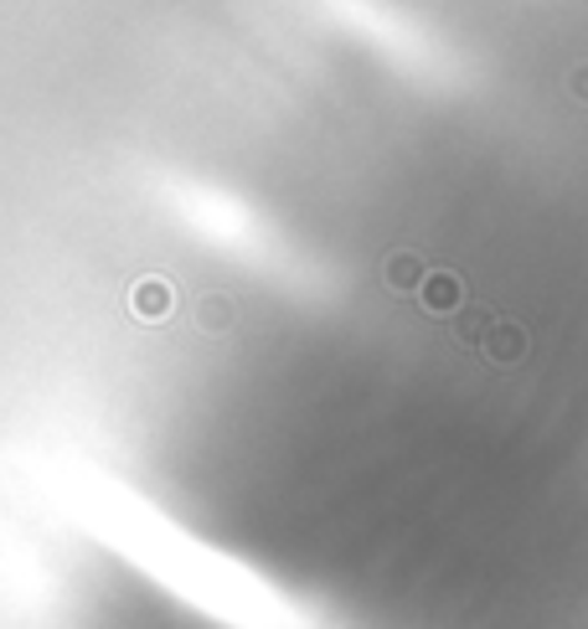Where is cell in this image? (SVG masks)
Here are the masks:
<instances>
[{
  "label": "cell",
  "instance_id": "cell-1",
  "mask_svg": "<svg viewBox=\"0 0 588 629\" xmlns=\"http://www.w3.org/2000/svg\"><path fill=\"white\" fill-rule=\"evenodd\" d=\"M476 346H480V356H486L496 372H511V366L527 362V331H521L517 321H490L486 336H480Z\"/></svg>",
  "mask_w": 588,
  "mask_h": 629
},
{
  "label": "cell",
  "instance_id": "cell-4",
  "mask_svg": "<svg viewBox=\"0 0 588 629\" xmlns=\"http://www.w3.org/2000/svg\"><path fill=\"white\" fill-rule=\"evenodd\" d=\"M382 279H388L392 294H413L419 289V279H423V258L419 253H408V248L388 253V258H382Z\"/></svg>",
  "mask_w": 588,
  "mask_h": 629
},
{
  "label": "cell",
  "instance_id": "cell-7",
  "mask_svg": "<svg viewBox=\"0 0 588 629\" xmlns=\"http://www.w3.org/2000/svg\"><path fill=\"white\" fill-rule=\"evenodd\" d=\"M568 94H574V98H584V104H588V62H584V68H574V72H568Z\"/></svg>",
  "mask_w": 588,
  "mask_h": 629
},
{
  "label": "cell",
  "instance_id": "cell-3",
  "mask_svg": "<svg viewBox=\"0 0 588 629\" xmlns=\"http://www.w3.org/2000/svg\"><path fill=\"white\" fill-rule=\"evenodd\" d=\"M170 305H176V294H170L166 279H140L129 289V309H135L145 325H160L170 315Z\"/></svg>",
  "mask_w": 588,
  "mask_h": 629
},
{
  "label": "cell",
  "instance_id": "cell-6",
  "mask_svg": "<svg viewBox=\"0 0 588 629\" xmlns=\"http://www.w3.org/2000/svg\"><path fill=\"white\" fill-rule=\"evenodd\" d=\"M454 315H460V321H454V331H460L464 346H476V341L486 336V325L496 321V315H490L486 305H464V299H460V309H454Z\"/></svg>",
  "mask_w": 588,
  "mask_h": 629
},
{
  "label": "cell",
  "instance_id": "cell-2",
  "mask_svg": "<svg viewBox=\"0 0 588 629\" xmlns=\"http://www.w3.org/2000/svg\"><path fill=\"white\" fill-rule=\"evenodd\" d=\"M419 305L429 309V315H454L460 309V299H464V284H460V274H449V268H423V279H419Z\"/></svg>",
  "mask_w": 588,
  "mask_h": 629
},
{
  "label": "cell",
  "instance_id": "cell-5",
  "mask_svg": "<svg viewBox=\"0 0 588 629\" xmlns=\"http://www.w3.org/2000/svg\"><path fill=\"white\" fill-rule=\"evenodd\" d=\"M192 315L202 331H212V336H223L227 325H233V299H227L223 289H207V294H196L192 299Z\"/></svg>",
  "mask_w": 588,
  "mask_h": 629
}]
</instances>
